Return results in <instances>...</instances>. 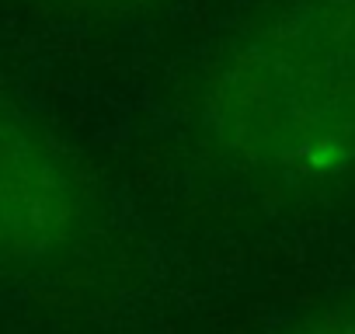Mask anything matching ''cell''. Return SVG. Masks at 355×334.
<instances>
[{"instance_id":"3","label":"cell","mask_w":355,"mask_h":334,"mask_svg":"<svg viewBox=\"0 0 355 334\" xmlns=\"http://www.w3.org/2000/svg\"><path fill=\"white\" fill-rule=\"evenodd\" d=\"M324 334H331V331H324ZM345 334H355V331H345Z\"/></svg>"},{"instance_id":"1","label":"cell","mask_w":355,"mask_h":334,"mask_svg":"<svg viewBox=\"0 0 355 334\" xmlns=\"http://www.w3.org/2000/svg\"><path fill=\"white\" fill-rule=\"evenodd\" d=\"M206 115L237 157L286 175L355 160V0H310L223 56Z\"/></svg>"},{"instance_id":"2","label":"cell","mask_w":355,"mask_h":334,"mask_svg":"<svg viewBox=\"0 0 355 334\" xmlns=\"http://www.w3.org/2000/svg\"><path fill=\"white\" fill-rule=\"evenodd\" d=\"M77 209L80 192L67 160L0 108V254L25 258L53 247Z\"/></svg>"}]
</instances>
